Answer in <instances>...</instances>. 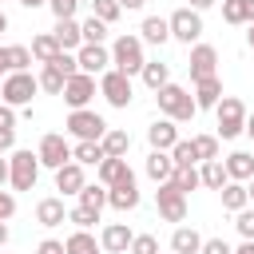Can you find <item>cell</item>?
I'll list each match as a JSON object with an SVG mask.
<instances>
[{
    "instance_id": "1",
    "label": "cell",
    "mask_w": 254,
    "mask_h": 254,
    "mask_svg": "<svg viewBox=\"0 0 254 254\" xmlns=\"http://www.w3.org/2000/svg\"><path fill=\"white\" fill-rule=\"evenodd\" d=\"M155 99H159V111H163L167 119H175V123L194 119V111H198V103L190 99V91H187V87H179V83L159 87V91H155Z\"/></svg>"
},
{
    "instance_id": "2",
    "label": "cell",
    "mask_w": 254,
    "mask_h": 254,
    "mask_svg": "<svg viewBox=\"0 0 254 254\" xmlns=\"http://www.w3.org/2000/svg\"><path fill=\"white\" fill-rule=\"evenodd\" d=\"M111 64H115V71H123V75H135V71L143 75V64H147V60H143V40L123 32V36L111 44Z\"/></svg>"
},
{
    "instance_id": "3",
    "label": "cell",
    "mask_w": 254,
    "mask_h": 254,
    "mask_svg": "<svg viewBox=\"0 0 254 254\" xmlns=\"http://www.w3.org/2000/svg\"><path fill=\"white\" fill-rule=\"evenodd\" d=\"M36 87H40V79L32 71H8L4 75V87H0V99L8 107H24V103H32Z\"/></svg>"
},
{
    "instance_id": "4",
    "label": "cell",
    "mask_w": 254,
    "mask_h": 254,
    "mask_svg": "<svg viewBox=\"0 0 254 254\" xmlns=\"http://www.w3.org/2000/svg\"><path fill=\"white\" fill-rule=\"evenodd\" d=\"M36 179H40V155H32V151H12V159H8V183H12L16 190H32Z\"/></svg>"
},
{
    "instance_id": "5",
    "label": "cell",
    "mask_w": 254,
    "mask_h": 254,
    "mask_svg": "<svg viewBox=\"0 0 254 254\" xmlns=\"http://www.w3.org/2000/svg\"><path fill=\"white\" fill-rule=\"evenodd\" d=\"M64 127H67V131H71L79 143H99V139L111 131V127L103 123V115H95V111H87V107H83V111H71Z\"/></svg>"
},
{
    "instance_id": "6",
    "label": "cell",
    "mask_w": 254,
    "mask_h": 254,
    "mask_svg": "<svg viewBox=\"0 0 254 254\" xmlns=\"http://www.w3.org/2000/svg\"><path fill=\"white\" fill-rule=\"evenodd\" d=\"M214 111H218V135H222V139H238V135L246 131V103H242V99L226 95Z\"/></svg>"
},
{
    "instance_id": "7",
    "label": "cell",
    "mask_w": 254,
    "mask_h": 254,
    "mask_svg": "<svg viewBox=\"0 0 254 254\" xmlns=\"http://www.w3.org/2000/svg\"><path fill=\"white\" fill-rule=\"evenodd\" d=\"M155 202H159V214H163L167 222H183V218H187V194H183L175 183H159Z\"/></svg>"
},
{
    "instance_id": "8",
    "label": "cell",
    "mask_w": 254,
    "mask_h": 254,
    "mask_svg": "<svg viewBox=\"0 0 254 254\" xmlns=\"http://www.w3.org/2000/svg\"><path fill=\"white\" fill-rule=\"evenodd\" d=\"M36 155H40V167H52V171H60V167L71 163V147H67V139L56 135V131L40 139V151H36Z\"/></svg>"
},
{
    "instance_id": "9",
    "label": "cell",
    "mask_w": 254,
    "mask_h": 254,
    "mask_svg": "<svg viewBox=\"0 0 254 254\" xmlns=\"http://www.w3.org/2000/svg\"><path fill=\"white\" fill-rule=\"evenodd\" d=\"M167 24H171V36L183 40V44H190V40L202 36V20H198L194 8H175V12L167 16Z\"/></svg>"
},
{
    "instance_id": "10",
    "label": "cell",
    "mask_w": 254,
    "mask_h": 254,
    "mask_svg": "<svg viewBox=\"0 0 254 254\" xmlns=\"http://www.w3.org/2000/svg\"><path fill=\"white\" fill-rule=\"evenodd\" d=\"M99 91H103V99L111 103V107H127L131 103V75H123V71H103V79H99Z\"/></svg>"
},
{
    "instance_id": "11",
    "label": "cell",
    "mask_w": 254,
    "mask_h": 254,
    "mask_svg": "<svg viewBox=\"0 0 254 254\" xmlns=\"http://www.w3.org/2000/svg\"><path fill=\"white\" fill-rule=\"evenodd\" d=\"M91 95H95V75H87V71H79V75H71L64 83V99H67L71 111H83L91 103Z\"/></svg>"
},
{
    "instance_id": "12",
    "label": "cell",
    "mask_w": 254,
    "mask_h": 254,
    "mask_svg": "<svg viewBox=\"0 0 254 254\" xmlns=\"http://www.w3.org/2000/svg\"><path fill=\"white\" fill-rule=\"evenodd\" d=\"M107 202L115 210H135L139 206V187H135V171H127L115 187H107Z\"/></svg>"
},
{
    "instance_id": "13",
    "label": "cell",
    "mask_w": 254,
    "mask_h": 254,
    "mask_svg": "<svg viewBox=\"0 0 254 254\" xmlns=\"http://www.w3.org/2000/svg\"><path fill=\"white\" fill-rule=\"evenodd\" d=\"M75 60H79V71H87V75H99V71H107V64H111V52H107L103 44H83V48L75 52Z\"/></svg>"
},
{
    "instance_id": "14",
    "label": "cell",
    "mask_w": 254,
    "mask_h": 254,
    "mask_svg": "<svg viewBox=\"0 0 254 254\" xmlns=\"http://www.w3.org/2000/svg\"><path fill=\"white\" fill-rule=\"evenodd\" d=\"M187 67H190V79H194V83H198V79H210L214 67H218V52H214L210 44H198V48L190 52V64H187Z\"/></svg>"
},
{
    "instance_id": "15",
    "label": "cell",
    "mask_w": 254,
    "mask_h": 254,
    "mask_svg": "<svg viewBox=\"0 0 254 254\" xmlns=\"http://www.w3.org/2000/svg\"><path fill=\"white\" fill-rule=\"evenodd\" d=\"M147 139H151V151H171L179 143V131H175V119H155L147 127Z\"/></svg>"
},
{
    "instance_id": "16",
    "label": "cell",
    "mask_w": 254,
    "mask_h": 254,
    "mask_svg": "<svg viewBox=\"0 0 254 254\" xmlns=\"http://www.w3.org/2000/svg\"><path fill=\"white\" fill-rule=\"evenodd\" d=\"M131 242H135V234H131L123 222H111V226H103V234H99V246L111 250V254H123Z\"/></svg>"
},
{
    "instance_id": "17",
    "label": "cell",
    "mask_w": 254,
    "mask_h": 254,
    "mask_svg": "<svg viewBox=\"0 0 254 254\" xmlns=\"http://www.w3.org/2000/svg\"><path fill=\"white\" fill-rule=\"evenodd\" d=\"M83 187H87V183H83V167H79L75 159H71L67 167L56 171V190H64V194H79Z\"/></svg>"
},
{
    "instance_id": "18",
    "label": "cell",
    "mask_w": 254,
    "mask_h": 254,
    "mask_svg": "<svg viewBox=\"0 0 254 254\" xmlns=\"http://www.w3.org/2000/svg\"><path fill=\"white\" fill-rule=\"evenodd\" d=\"M226 175H230V183H250L254 179V155L250 151H234L226 159Z\"/></svg>"
},
{
    "instance_id": "19",
    "label": "cell",
    "mask_w": 254,
    "mask_h": 254,
    "mask_svg": "<svg viewBox=\"0 0 254 254\" xmlns=\"http://www.w3.org/2000/svg\"><path fill=\"white\" fill-rule=\"evenodd\" d=\"M52 36L60 40L64 52H71V48L79 52V48H83V28H79L75 20H56V32H52Z\"/></svg>"
},
{
    "instance_id": "20",
    "label": "cell",
    "mask_w": 254,
    "mask_h": 254,
    "mask_svg": "<svg viewBox=\"0 0 254 254\" xmlns=\"http://www.w3.org/2000/svg\"><path fill=\"white\" fill-rule=\"evenodd\" d=\"M147 175H151L155 183H171V175H175L171 151H151V155H147Z\"/></svg>"
},
{
    "instance_id": "21",
    "label": "cell",
    "mask_w": 254,
    "mask_h": 254,
    "mask_svg": "<svg viewBox=\"0 0 254 254\" xmlns=\"http://www.w3.org/2000/svg\"><path fill=\"white\" fill-rule=\"evenodd\" d=\"M64 218H67L64 198H40V202H36V222H40V226H60Z\"/></svg>"
},
{
    "instance_id": "22",
    "label": "cell",
    "mask_w": 254,
    "mask_h": 254,
    "mask_svg": "<svg viewBox=\"0 0 254 254\" xmlns=\"http://www.w3.org/2000/svg\"><path fill=\"white\" fill-rule=\"evenodd\" d=\"M171 250H175V254H198V250H202V234H198L194 226H179V230L171 234Z\"/></svg>"
},
{
    "instance_id": "23",
    "label": "cell",
    "mask_w": 254,
    "mask_h": 254,
    "mask_svg": "<svg viewBox=\"0 0 254 254\" xmlns=\"http://www.w3.org/2000/svg\"><path fill=\"white\" fill-rule=\"evenodd\" d=\"M194 103H198V107H218V103H222V83H218V75L194 83Z\"/></svg>"
},
{
    "instance_id": "24",
    "label": "cell",
    "mask_w": 254,
    "mask_h": 254,
    "mask_svg": "<svg viewBox=\"0 0 254 254\" xmlns=\"http://www.w3.org/2000/svg\"><path fill=\"white\" fill-rule=\"evenodd\" d=\"M198 175H202V187H210V190H222V187L230 183V175H226V163H222V159H206V163L198 167Z\"/></svg>"
},
{
    "instance_id": "25",
    "label": "cell",
    "mask_w": 254,
    "mask_h": 254,
    "mask_svg": "<svg viewBox=\"0 0 254 254\" xmlns=\"http://www.w3.org/2000/svg\"><path fill=\"white\" fill-rule=\"evenodd\" d=\"M226 24H254V0H222Z\"/></svg>"
},
{
    "instance_id": "26",
    "label": "cell",
    "mask_w": 254,
    "mask_h": 254,
    "mask_svg": "<svg viewBox=\"0 0 254 254\" xmlns=\"http://www.w3.org/2000/svg\"><path fill=\"white\" fill-rule=\"evenodd\" d=\"M99 147H103V155H107V159H123V155H127V147H131V135H127V131H119V127H111V131L99 139Z\"/></svg>"
},
{
    "instance_id": "27",
    "label": "cell",
    "mask_w": 254,
    "mask_h": 254,
    "mask_svg": "<svg viewBox=\"0 0 254 254\" xmlns=\"http://www.w3.org/2000/svg\"><path fill=\"white\" fill-rule=\"evenodd\" d=\"M139 32H143L147 44H167V40H171V24H167V16H147Z\"/></svg>"
},
{
    "instance_id": "28",
    "label": "cell",
    "mask_w": 254,
    "mask_h": 254,
    "mask_svg": "<svg viewBox=\"0 0 254 254\" xmlns=\"http://www.w3.org/2000/svg\"><path fill=\"white\" fill-rule=\"evenodd\" d=\"M60 52H64V48H60V40H56L52 32H44V36L32 40V60H40V64H52Z\"/></svg>"
},
{
    "instance_id": "29",
    "label": "cell",
    "mask_w": 254,
    "mask_h": 254,
    "mask_svg": "<svg viewBox=\"0 0 254 254\" xmlns=\"http://www.w3.org/2000/svg\"><path fill=\"white\" fill-rule=\"evenodd\" d=\"M127 171H131V167H127V159H103V163L95 167V175H99V183H103V187H115Z\"/></svg>"
},
{
    "instance_id": "30",
    "label": "cell",
    "mask_w": 254,
    "mask_h": 254,
    "mask_svg": "<svg viewBox=\"0 0 254 254\" xmlns=\"http://www.w3.org/2000/svg\"><path fill=\"white\" fill-rule=\"evenodd\" d=\"M222 206H226V210H234V214H238V210H246V206H250L246 183H226V187H222Z\"/></svg>"
},
{
    "instance_id": "31",
    "label": "cell",
    "mask_w": 254,
    "mask_h": 254,
    "mask_svg": "<svg viewBox=\"0 0 254 254\" xmlns=\"http://www.w3.org/2000/svg\"><path fill=\"white\" fill-rule=\"evenodd\" d=\"M143 83H147L151 91L167 87V83H171V67H167V64H159V60H155V64H143Z\"/></svg>"
},
{
    "instance_id": "32",
    "label": "cell",
    "mask_w": 254,
    "mask_h": 254,
    "mask_svg": "<svg viewBox=\"0 0 254 254\" xmlns=\"http://www.w3.org/2000/svg\"><path fill=\"white\" fill-rule=\"evenodd\" d=\"M71 159H75L79 167H83V163H87V167H99L107 155H103V147H99V143H75V147H71Z\"/></svg>"
},
{
    "instance_id": "33",
    "label": "cell",
    "mask_w": 254,
    "mask_h": 254,
    "mask_svg": "<svg viewBox=\"0 0 254 254\" xmlns=\"http://www.w3.org/2000/svg\"><path fill=\"white\" fill-rule=\"evenodd\" d=\"M12 143H16V111L0 103V151H8Z\"/></svg>"
},
{
    "instance_id": "34",
    "label": "cell",
    "mask_w": 254,
    "mask_h": 254,
    "mask_svg": "<svg viewBox=\"0 0 254 254\" xmlns=\"http://www.w3.org/2000/svg\"><path fill=\"white\" fill-rule=\"evenodd\" d=\"M64 246H67V254H99V242H95L87 230H75Z\"/></svg>"
},
{
    "instance_id": "35",
    "label": "cell",
    "mask_w": 254,
    "mask_h": 254,
    "mask_svg": "<svg viewBox=\"0 0 254 254\" xmlns=\"http://www.w3.org/2000/svg\"><path fill=\"white\" fill-rule=\"evenodd\" d=\"M171 159H175V167H194V163H198V155H194V139H179V143L171 147Z\"/></svg>"
},
{
    "instance_id": "36",
    "label": "cell",
    "mask_w": 254,
    "mask_h": 254,
    "mask_svg": "<svg viewBox=\"0 0 254 254\" xmlns=\"http://www.w3.org/2000/svg\"><path fill=\"white\" fill-rule=\"evenodd\" d=\"M171 183L187 194V190H194V187H202V175L194 171V167H175V175H171Z\"/></svg>"
},
{
    "instance_id": "37",
    "label": "cell",
    "mask_w": 254,
    "mask_h": 254,
    "mask_svg": "<svg viewBox=\"0 0 254 254\" xmlns=\"http://www.w3.org/2000/svg\"><path fill=\"white\" fill-rule=\"evenodd\" d=\"M64 83H67V79H64L52 64H44V71H40V87H44L48 95H64Z\"/></svg>"
},
{
    "instance_id": "38",
    "label": "cell",
    "mask_w": 254,
    "mask_h": 254,
    "mask_svg": "<svg viewBox=\"0 0 254 254\" xmlns=\"http://www.w3.org/2000/svg\"><path fill=\"white\" fill-rule=\"evenodd\" d=\"M79 206H87V210L99 214V210L107 206V190H103V187H83V190H79Z\"/></svg>"
},
{
    "instance_id": "39",
    "label": "cell",
    "mask_w": 254,
    "mask_h": 254,
    "mask_svg": "<svg viewBox=\"0 0 254 254\" xmlns=\"http://www.w3.org/2000/svg\"><path fill=\"white\" fill-rule=\"evenodd\" d=\"M119 12H123V8H119V0H91V16H95V20H103V24H115V20H119Z\"/></svg>"
},
{
    "instance_id": "40",
    "label": "cell",
    "mask_w": 254,
    "mask_h": 254,
    "mask_svg": "<svg viewBox=\"0 0 254 254\" xmlns=\"http://www.w3.org/2000/svg\"><path fill=\"white\" fill-rule=\"evenodd\" d=\"M194 155H198V163L218 159V135H194Z\"/></svg>"
},
{
    "instance_id": "41",
    "label": "cell",
    "mask_w": 254,
    "mask_h": 254,
    "mask_svg": "<svg viewBox=\"0 0 254 254\" xmlns=\"http://www.w3.org/2000/svg\"><path fill=\"white\" fill-rule=\"evenodd\" d=\"M79 28H83V44H103V36H107V24L95 20V16H87Z\"/></svg>"
},
{
    "instance_id": "42",
    "label": "cell",
    "mask_w": 254,
    "mask_h": 254,
    "mask_svg": "<svg viewBox=\"0 0 254 254\" xmlns=\"http://www.w3.org/2000/svg\"><path fill=\"white\" fill-rule=\"evenodd\" d=\"M52 67L64 75V79H71V75H79V60L75 56H67V52H60L56 60H52Z\"/></svg>"
},
{
    "instance_id": "43",
    "label": "cell",
    "mask_w": 254,
    "mask_h": 254,
    "mask_svg": "<svg viewBox=\"0 0 254 254\" xmlns=\"http://www.w3.org/2000/svg\"><path fill=\"white\" fill-rule=\"evenodd\" d=\"M8 64H12V71H28L32 52H28V48H20V44H12V48H8Z\"/></svg>"
},
{
    "instance_id": "44",
    "label": "cell",
    "mask_w": 254,
    "mask_h": 254,
    "mask_svg": "<svg viewBox=\"0 0 254 254\" xmlns=\"http://www.w3.org/2000/svg\"><path fill=\"white\" fill-rule=\"evenodd\" d=\"M67 222H75L79 230H87V226H95V222H99V214H95V210H87V206H75V210H67Z\"/></svg>"
},
{
    "instance_id": "45",
    "label": "cell",
    "mask_w": 254,
    "mask_h": 254,
    "mask_svg": "<svg viewBox=\"0 0 254 254\" xmlns=\"http://www.w3.org/2000/svg\"><path fill=\"white\" fill-rule=\"evenodd\" d=\"M234 226H238V234H242L246 242H254V206H246V210H238V218H234Z\"/></svg>"
},
{
    "instance_id": "46",
    "label": "cell",
    "mask_w": 254,
    "mask_h": 254,
    "mask_svg": "<svg viewBox=\"0 0 254 254\" xmlns=\"http://www.w3.org/2000/svg\"><path fill=\"white\" fill-rule=\"evenodd\" d=\"M131 254H159V238H155V234H135Z\"/></svg>"
},
{
    "instance_id": "47",
    "label": "cell",
    "mask_w": 254,
    "mask_h": 254,
    "mask_svg": "<svg viewBox=\"0 0 254 254\" xmlns=\"http://www.w3.org/2000/svg\"><path fill=\"white\" fill-rule=\"evenodd\" d=\"M48 4H52L56 20H71V16H75V4H79V0H48Z\"/></svg>"
},
{
    "instance_id": "48",
    "label": "cell",
    "mask_w": 254,
    "mask_h": 254,
    "mask_svg": "<svg viewBox=\"0 0 254 254\" xmlns=\"http://www.w3.org/2000/svg\"><path fill=\"white\" fill-rule=\"evenodd\" d=\"M198 254H234V250H230L222 238H202V250H198Z\"/></svg>"
},
{
    "instance_id": "49",
    "label": "cell",
    "mask_w": 254,
    "mask_h": 254,
    "mask_svg": "<svg viewBox=\"0 0 254 254\" xmlns=\"http://www.w3.org/2000/svg\"><path fill=\"white\" fill-rule=\"evenodd\" d=\"M12 214H16V198H12L8 190H0V222H8Z\"/></svg>"
},
{
    "instance_id": "50",
    "label": "cell",
    "mask_w": 254,
    "mask_h": 254,
    "mask_svg": "<svg viewBox=\"0 0 254 254\" xmlns=\"http://www.w3.org/2000/svg\"><path fill=\"white\" fill-rule=\"evenodd\" d=\"M36 254H67V246H64V242H56V238H44V242L36 246Z\"/></svg>"
},
{
    "instance_id": "51",
    "label": "cell",
    "mask_w": 254,
    "mask_h": 254,
    "mask_svg": "<svg viewBox=\"0 0 254 254\" xmlns=\"http://www.w3.org/2000/svg\"><path fill=\"white\" fill-rule=\"evenodd\" d=\"M143 4H147V0H119V8H123V12H135V8H143Z\"/></svg>"
},
{
    "instance_id": "52",
    "label": "cell",
    "mask_w": 254,
    "mask_h": 254,
    "mask_svg": "<svg viewBox=\"0 0 254 254\" xmlns=\"http://www.w3.org/2000/svg\"><path fill=\"white\" fill-rule=\"evenodd\" d=\"M4 71H12V64H8V48H0V75Z\"/></svg>"
},
{
    "instance_id": "53",
    "label": "cell",
    "mask_w": 254,
    "mask_h": 254,
    "mask_svg": "<svg viewBox=\"0 0 254 254\" xmlns=\"http://www.w3.org/2000/svg\"><path fill=\"white\" fill-rule=\"evenodd\" d=\"M210 4H214V0H190L187 8H194V12H202V8H210Z\"/></svg>"
},
{
    "instance_id": "54",
    "label": "cell",
    "mask_w": 254,
    "mask_h": 254,
    "mask_svg": "<svg viewBox=\"0 0 254 254\" xmlns=\"http://www.w3.org/2000/svg\"><path fill=\"white\" fill-rule=\"evenodd\" d=\"M8 183V159H0V187Z\"/></svg>"
},
{
    "instance_id": "55",
    "label": "cell",
    "mask_w": 254,
    "mask_h": 254,
    "mask_svg": "<svg viewBox=\"0 0 254 254\" xmlns=\"http://www.w3.org/2000/svg\"><path fill=\"white\" fill-rule=\"evenodd\" d=\"M234 254H254V242H246V238H242V246H238Z\"/></svg>"
},
{
    "instance_id": "56",
    "label": "cell",
    "mask_w": 254,
    "mask_h": 254,
    "mask_svg": "<svg viewBox=\"0 0 254 254\" xmlns=\"http://www.w3.org/2000/svg\"><path fill=\"white\" fill-rule=\"evenodd\" d=\"M8 242V222H0V246Z\"/></svg>"
},
{
    "instance_id": "57",
    "label": "cell",
    "mask_w": 254,
    "mask_h": 254,
    "mask_svg": "<svg viewBox=\"0 0 254 254\" xmlns=\"http://www.w3.org/2000/svg\"><path fill=\"white\" fill-rule=\"evenodd\" d=\"M246 135L254 139V115H246Z\"/></svg>"
},
{
    "instance_id": "58",
    "label": "cell",
    "mask_w": 254,
    "mask_h": 254,
    "mask_svg": "<svg viewBox=\"0 0 254 254\" xmlns=\"http://www.w3.org/2000/svg\"><path fill=\"white\" fill-rule=\"evenodd\" d=\"M24 8H40V4H48V0H20Z\"/></svg>"
},
{
    "instance_id": "59",
    "label": "cell",
    "mask_w": 254,
    "mask_h": 254,
    "mask_svg": "<svg viewBox=\"0 0 254 254\" xmlns=\"http://www.w3.org/2000/svg\"><path fill=\"white\" fill-rule=\"evenodd\" d=\"M246 194H250V202H254V179H250V183H246Z\"/></svg>"
},
{
    "instance_id": "60",
    "label": "cell",
    "mask_w": 254,
    "mask_h": 254,
    "mask_svg": "<svg viewBox=\"0 0 254 254\" xmlns=\"http://www.w3.org/2000/svg\"><path fill=\"white\" fill-rule=\"evenodd\" d=\"M246 40H250V48H254V24H250V32H246Z\"/></svg>"
},
{
    "instance_id": "61",
    "label": "cell",
    "mask_w": 254,
    "mask_h": 254,
    "mask_svg": "<svg viewBox=\"0 0 254 254\" xmlns=\"http://www.w3.org/2000/svg\"><path fill=\"white\" fill-rule=\"evenodd\" d=\"M4 28H8V16H4V12H0V32H4Z\"/></svg>"
},
{
    "instance_id": "62",
    "label": "cell",
    "mask_w": 254,
    "mask_h": 254,
    "mask_svg": "<svg viewBox=\"0 0 254 254\" xmlns=\"http://www.w3.org/2000/svg\"><path fill=\"white\" fill-rule=\"evenodd\" d=\"M171 254H175V250H171Z\"/></svg>"
}]
</instances>
